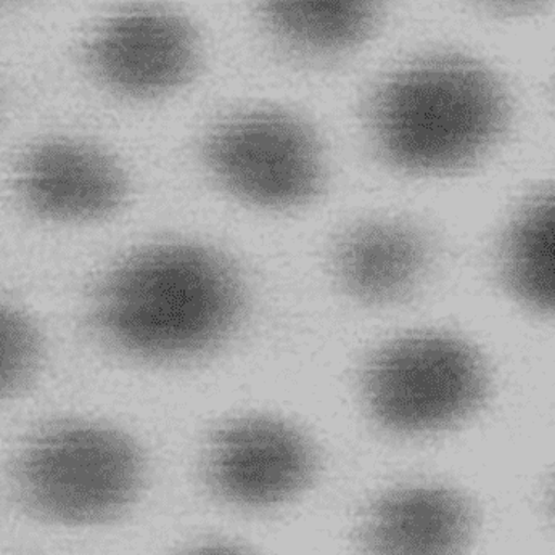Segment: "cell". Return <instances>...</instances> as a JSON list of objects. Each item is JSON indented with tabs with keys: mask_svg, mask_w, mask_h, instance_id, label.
Wrapping results in <instances>:
<instances>
[{
	"mask_svg": "<svg viewBox=\"0 0 555 555\" xmlns=\"http://www.w3.org/2000/svg\"><path fill=\"white\" fill-rule=\"evenodd\" d=\"M242 309L244 288L228 259L198 245H159L105 279L95 325L126 353L175 361L224 340Z\"/></svg>",
	"mask_w": 555,
	"mask_h": 555,
	"instance_id": "obj_1",
	"label": "cell"
},
{
	"mask_svg": "<svg viewBox=\"0 0 555 555\" xmlns=\"http://www.w3.org/2000/svg\"><path fill=\"white\" fill-rule=\"evenodd\" d=\"M507 103L500 82L478 63L438 56L391 76L372 106L385 158L415 172L470 162L503 131Z\"/></svg>",
	"mask_w": 555,
	"mask_h": 555,
	"instance_id": "obj_2",
	"label": "cell"
},
{
	"mask_svg": "<svg viewBox=\"0 0 555 555\" xmlns=\"http://www.w3.org/2000/svg\"><path fill=\"white\" fill-rule=\"evenodd\" d=\"M15 475L23 500L38 514L62 524H98L134 500L142 459L118 431L59 425L25 448Z\"/></svg>",
	"mask_w": 555,
	"mask_h": 555,
	"instance_id": "obj_3",
	"label": "cell"
},
{
	"mask_svg": "<svg viewBox=\"0 0 555 555\" xmlns=\"http://www.w3.org/2000/svg\"><path fill=\"white\" fill-rule=\"evenodd\" d=\"M364 387L380 424L414 434L437 430L474 411L487 391V371L457 338L412 335L374 356Z\"/></svg>",
	"mask_w": 555,
	"mask_h": 555,
	"instance_id": "obj_4",
	"label": "cell"
},
{
	"mask_svg": "<svg viewBox=\"0 0 555 555\" xmlns=\"http://www.w3.org/2000/svg\"><path fill=\"white\" fill-rule=\"evenodd\" d=\"M205 156L229 191L256 205H298L321 188L318 142L287 113L253 112L229 119L209 134Z\"/></svg>",
	"mask_w": 555,
	"mask_h": 555,
	"instance_id": "obj_5",
	"label": "cell"
},
{
	"mask_svg": "<svg viewBox=\"0 0 555 555\" xmlns=\"http://www.w3.org/2000/svg\"><path fill=\"white\" fill-rule=\"evenodd\" d=\"M103 85L131 98H155L184 85L197 65L194 29L168 10H126L105 23L88 49Z\"/></svg>",
	"mask_w": 555,
	"mask_h": 555,
	"instance_id": "obj_6",
	"label": "cell"
},
{
	"mask_svg": "<svg viewBox=\"0 0 555 555\" xmlns=\"http://www.w3.org/2000/svg\"><path fill=\"white\" fill-rule=\"evenodd\" d=\"M314 465L311 447L291 425L248 417L225 425L212 438L208 477L231 503L266 507L300 493Z\"/></svg>",
	"mask_w": 555,
	"mask_h": 555,
	"instance_id": "obj_7",
	"label": "cell"
},
{
	"mask_svg": "<svg viewBox=\"0 0 555 555\" xmlns=\"http://www.w3.org/2000/svg\"><path fill=\"white\" fill-rule=\"evenodd\" d=\"M18 188L31 211L56 221H85L115 211L125 201L121 169L85 142L55 139L26 153Z\"/></svg>",
	"mask_w": 555,
	"mask_h": 555,
	"instance_id": "obj_8",
	"label": "cell"
},
{
	"mask_svg": "<svg viewBox=\"0 0 555 555\" xmlns=\"http://www.w3.org/2000/svg\"><path fill=\"white\" fill-rule=\"evenodd\" d=\"M474 525L467 501L440 487H409L375 501L364 521L365 546L378 554H451Z\"/></svg>",
	"mask_w": 555,
	"mask_h": 555,
	"instance_id": "obj_9",
	"label": "cell"
},
{
	"mask_svg": "<svg viewBox=\"0 0 555 555\" xmlns=\"http://www.w3.org/2000/svg\"><path fill=\"white\" fill-rule=\"evenodd\" d=\"M424 235L403 222H367L338 245L337 271L345 287L369 304H387L408 294L424 272Z\"/></svg>",
	"mask_w": 555,
	"mask_h": 555,
	"instance_id": "obj_10",
	"label": "cell"
},
{
	"mask_svg": "<svg viewBox=\"0 0 555 555\" xmlns=\"http://www.w3.org/2000/svg\"><path fill=\"white\" fill-rule=\"evenodd\" d=\"M384 0H259L262 18L282 41L306 52L344 51L365 38Z\"/></svg>",
	"mask_w": 555,
	"mask_h": 555,
	"instance_id": "obj_11",
	"label": "cell"
},
{
	"mask_svg": "<svg viewBox=\"0 0 555 555\" xmlns=\"http://www.w3.org/2000/svg\"><path fill=\"white\" fill-rule=\"evenodd\" d=\"M555 211L551 192L528 203L508 229L503 253L505 284L524 304L551 311L555 300Z\"/></svg>",
	"mask_w": 555,
	"mask_h": 555,
	"instance_id": "obj_12",
	"label": "cell"
},
{
	"mask_svg": "<svg viewBox=\"0 0 555 555\" xmlns=\"http://www.w3.org/2000/svg\"><path fill=\"white\" fill-rule=\"evenodd\" d=\"M41 361V338L35 325L0 306V398L26 384Z\"/></svg>",
	"mask_w": 555,
	"mask_h": 555,
	"instance_id": "obj_13",
	"label": "cell"
},
{
	"mask_svg": "<svg viewBox=\"0 0 555 555\" xmlns=\"http://www.w3.org/2000/svg\"><path fill=\"white\" fill-rule=\"evenodd\" d=\"M491 2L501 3V5L507 7H528L540 2V0H491Z\"/></svg>",
	"mask_w": 555,
	"mask_h": 555,
	"instance_id": "obj_14",
	"label": "cell"
},
{
	"mask_svg": "<svg viewBox=\"0 0 555 555\" xmlns=\"http://www.w3.org/2000/svg\"><path fill=\"white\" fill-rule=\"evenodd\" d=\"M0 2H10V0H0Z\"/></svg>",
	"mask_w": 555,
	"mask_h": 555,
	"instance_id": "obj_15",
	"label": "cell"
}]
</instances>
